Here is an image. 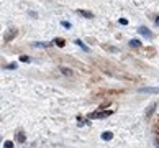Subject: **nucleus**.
<instances>
[{"label": "nucleus", "mask_w": 159, "mask_h": 148, "mask_svg": "<svg viewBox=\"0 0 159 148\" xmlns=\"http://www.w3.org/2000/svg\"><path fill=\"white\" fill-rule=\"evenodd\" d=\"M112 114V110H105V112H93L90 114V119H105L108 115Z\"/></svg>", "instance_id": "f257e3e1"}, {"label": "nucleus", "mask_w": 159, "mask_h": 148, "mask_svg": "<svg viewBox=\"0 0 159 148\" xmlns=\"http://www.w3.org/2000/svg\"><path fill=\"white\" fill-rule=\"evenodd\" d=\"M138 31H139V33H141V35H143L144 38H148V40H149V38H151V36H152V35H151V31H149L148 28H144V27H141V28H139V30H138Z\"/></svg>", "instance_id": "f03ea898"}, {"label": "nucleus", "mask_w": 159, "mask_h": 148, "mask_svg": "<svg viewBox=\"0 0 159 148\" xmlns=\"http://www.w3.org/2000/svg\"><path fill=\"white\" fill-rule=\"evenodd\" d=\"M141 92H149V94H158L159 89H154V87H144L141 89Z\"/></svg>", "instance_id": "7ed1b4c3"}, {"label": "nucleus", "mask_w": 159, "mask_h": 148, "mask_svg": "<svg viewBox=\"0 0 159 148\" xmlns=\"http://www.w3.org/2000/svg\"><path fill=\"white\" fill-rule=\"evenodd\" d=\"M79 13L82 17H85V18H93V13L92 12H87V10H79Z\"/></svg>", "instance_id": "20e7f679"}, {"label": "nucleus", "mask_w": 159, "mask_h": 148, "mask_svg": "<svg viewBox=\"0 0 159 148\" xmlns=\"http://www.w3.org/2000/svg\"><path fill=\"white\" fill-rule=\"evenodd\" d=\"M112 138H113L112 132H103V133H102V140H112Z\"/></svg>", "instance_id": "39448f33"}, {"label": "nucleus", "mask_w": 159, "mask_h": 148, "mask_svg": "<svg viewBox=\"0 0 159 148\" xmlns=\"http://www.w3.org/2000/svg\"><path fill=\"white\" fill-rule=\"evenodd\" d=\"M15 140L18 141V143H25V135L21 133V132H20V133H17V137H15Z\"/></svg>", "instance_id": "423d86ee"}, {"label": "nucleus", "mask_w": 159, "mask_h": 148, "mask_svg": "<svg viewBox=\"0 0 159 148\" xmlns=\"http://www.w3.org/2000/svg\"><path fill=\"white\" fill-rule=\"evenodd\" d=\"M130 46H131V48H138V46H141V41H139V40H131V41H130Z\"/></svg>", "instance_id": "0eeeda50"}, {"label": "nucleus", "mask_w": 159, "mask_h": 148, "mask_svg": "<svg viewBox=\"0 0 159 148\" xmlns=\"http://www.w3.org/2000/svg\"><path fill=\"white\" fill-rule=\"evenodd\" d=\"M54 45H58L59 48H62L66 43H64V40H62V38H56V40H54Z\"/></svg>", "instance_id": "6e6552de"}, {"label": "nucleus", "mask_w": 159, "mask_h": 148, "mask_svg": "<svg viewBox=\"0 0 159 148\" xmlns=\"http://www.w3.org/2000/svg\"><path fill=\"white\" fill-rule=\"evenodd\" d=\"M3 148H13V141L7 140V141H5V143H3Z\"/></svg>", "instance_id": "1a4fd4ad"}, {"label": "nucleus", "mask_w": 159, "mask_h": 148, "mask_svg": "<svg viewBox=\"0 0 159 148\" xmlns=\"http://www.w3.org/2000/svg\"><path fill=\"white\" fill-rule=\"evenodd\" d=\"M76 43H77V45H79L80 48H84V51H89V48H87V46H85V45H84V43H82L80 40H76Z\"/></svg>", "instance_id": "9d476101"}, {"label": "nucleus", "mask_w": 159, "mask_h": 148, "mask_svg": "<svg viewBox=\"0 0 159 148\" xmlns=\"http://www.w3.org/2000/svg\"><path fill=\"white\" fill-rule=\"evenodd\" d=\"M15 67H17V64H15V63H10V64L5 66V69H15Z\"/></svg>", "instance_id": "9b49d317"}, {"label": "nucleus", "mask_w": 159, "mask_h": 148, "mask_svg": "<svg viewBox=\"0 0 159 148\" xmlns=\"http://www.w3.org/2000/svg\"><path fill=\"white\" fill-rule=\"evenodd\" d=\"M20 59L23 61V63H30V58H28V56H21Z\"/></svg>", "instance_id": "f8f14e48"}, {"label": "nucleus", "mask_w": 159, "mask_h": 148, "mask_svg": "<svg viewBox=\"0 0 159 148\" xmlns=\"http://www.w3.org/2000/svg\"><path fill=\"white\" fill-rule=\"evenodd\" d=\"M62 27H64V28H71V23H69V21H62Z\"/></svg>", "instance_id": "ddd939ff"}, {"label": "nucleus", "mask_w": 159, "mask_h": 148, "mask_svg": "<svg viewBox=\"0 0 159 148\" xmlns=\"http://www.w3.org/2000/svg\"><path fill=\"white\" fill-rule=\"evenodd\" d=\"M120 23H121V25H126V23H128V20H126V18H120Z\"/></svg>", "instance_id": "4468645a"}, {"label": "nucleus", "mask_w": 159, "mask_h": 148, "mask_svg": "<svg viewBox=\"0 0 159 148\" xmlns=\"http://www.w3.org/2000/svg\"><path fill=\"white\" fill-rule=\"evenodd\" d=\"M62 73H64V74H67V76H69V74H71V71H67L66 67H62Z\"/></svg>", "instance_id": "2eb2a0df"}, {"label": "nucleus", "mask_w": 159, "mask_h": 148, "mask_svg": "<svg viewBox=\"0 0 159 148\" xmlns=\"http://www.w3.org/2000/svg\"><path fill=\"white\" fill-rule=\"evenodd\" d=\"M154 23H156V25H159V17L156 18V20H154Z\"/></svg>", "instance_id": "dca6fc26"}]
</instances>
